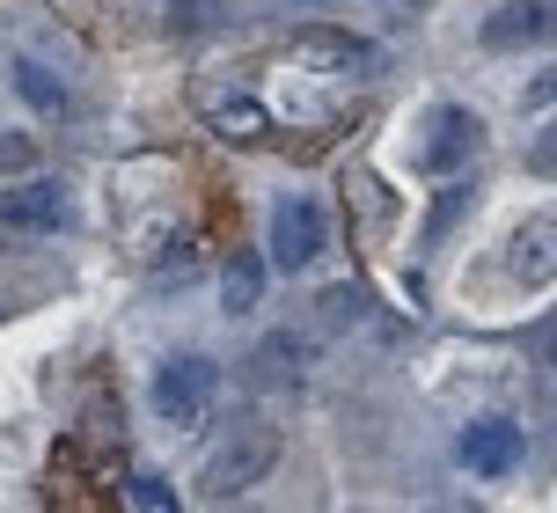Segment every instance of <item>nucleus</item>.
Returning a JSON list of instances; mask_svg holds the SVG:
<instances>
[{
  "instance_id": "nucleus-1",
  "label": "nucleus",
  "mask_w": 557,
  "mask_h": 513,
  "mask_svg": "<svg viewBox=\"0 0 557 513\" xmlns=\"http://www.w3.org/2000/svg\"><path fill=\"white\" fill-rule=\"evenodd\" d=\"M272 462H278V433L272 426H243L206 455L198 491H206V499H243V491H257L264 477H272Z\"/></svg>"
},
{
  "instance_id": "nucleus-2",
  "label": "nucleus",
  "mask_w": 557,
  "mask_h": 513,
  "mask_svg": "<svg viewBox=\"0 0 557 513\" xmlns=\"http://www.w3.org/2000/svg\"><path fill=\"white\" fill-rule=\"evenodd\" d=\"M213 397H221V360L213 352H169L154 367V411L169 426H198L213 411Z\"/></svg>"
},
{
  "instance_id": "nucleus-3",
  "label": "nucleus",
  "mask_w": 557,
  "mask_h": 513,
  "mask_svg": "<svg viewBox=\"0 0 557 513\" xmlns=\"http://www.w3.org/2000/svg\"><path fill=\"white\" fill-rule=\"evenodd\" d=\"M476 37H484V52H535V45H557V0H499Z\"/></svg>"
},
{
  "instance_id": "nucleus-4",
  "label": "nucleus",
  "mask_w": 557,
  "mask_h": 513,
  "mask_svg": "<svg viewBox=\"0 0 557 513\" xmlns=\"http://www.w3.org/2000/svg\"><path fill=\"white\" fill-rule=\"evenodd\" d=\"M315 250H323V205L301 199V191H286V199L272 205V264L278 272H308Z\"/></svg>"
},
{
  "instance_id": "nucleus-5",
  "label": "nucleus",
  "mask_w": 557,
  "mask_h": 513,
  "mask_svg": "<svg viewBox=\"0 0 557 513\" xmlns=\"http://www.w3.org/2000/svg\"><path fill=\"white\" fill-rule=\"evenodd\" d=\"M476 147H484V125H476L462 103H447V111H433V125H425L418 162H425V176H462L476 162Z\"/></svg>"
},
{
  "instance_id": "nucleus-6",
  "label": "nucleus",
  "mask_w": 557,
  "mask_h": 513,
  "mask_svg": "<svg viewBox=\"0 0 557 513\" xmlns=\"http://www.w3.org/2000/svg\"><path fill=\"white\" fill-rule=\"evenodd\" d=\"M0 228H23V235H59L66 228V191L52 176H29L15 191H0Z\"/></svg>"
},
{
  "instance_id": "nucleus-7",
  "label": "nucleus",
  "mask_w": 557,
  "mask_h": 513,
  "mask_svg": "<svg viewBox=\"0 0 557 513\" xmlns=\"http://www.w3.org/2000/svg\"><path fill=\"white\" fill-rule=\"evenodd\" d=\"M506 272L521 286H550L557 279V213H529L506 235Z\"/></svg>"
},
{
  "instance_id": "nucleus-8",
  "label": "nucleus",
  "mask_w": 557,
  "mask_h": 513,
  "mask_svg": "<svg viewBox=\"0 0 557 513\" xmlns=\"http://www.w3.org/2000/svg\"><path fill=\"white\" fill-rule=\"evenodd\" d=\"M521 426L513 418H476L470 433H462V470H476V477H506V470H521Z\"/></svg>"
},
{
  "instance_id": "nucleus-9",
  "label": "nucleus",
  "mask_w": 557,
  "mask_h": 513,
  "mask_svg": "<svg viewBox=\"0 0 557 513\" xmlns=\"http://www.w3.org/2000/svg\"><path fill=\"white\" fill-rule=\"evenodd\" d=\"M301 367H308V352H301V338H294V330H272V338L257 345V360H250L257 389H294V381H301Z\"/></svg>"
},
{
  "instance_id": "nucleus-10",
  "label": "nucleus",
  "mask_w": 557,
  "mask_h": 513,
  "mask_svg": "<svg viewBox=\"0 0 557 513\" xmlns=\"http://www.w3.org/2000/svg\"><path fill=\"white\" fill-rule=\"evenodd\" d=\"M345 205H352V221H360V235H389V221H396V199L374 184L367 170H352L345 176Z\"/></svg>"
},
{
  "instance_id": "nucleus-11",
  "label": "nucleus",
  "mask_w": 557,
  "mask_h": 513,
  "mask_svg": "<svg viewBox=\"0 0 557 513\" xmlns=\"http://www.w3.org/2000/svg\"><path fill=\"white\" fill-rule=\"evenodd\" d=\"M264 125H272V111L257 103V96H227V103H213V133L235 147H257L264 140Z\"/></svg>"
},
{
  "instance_id": "nucleus-12",
  "label": "nucleus",
  "mask_w": 557,
  "mask_h": 513,
  "mask_svg": "<svg viewBox=\"0 0 557 513\" xmlns=\"http://www.w3.org/2000/svg\"><path fill=\"white\" fill-rule=\"evenodd\" d=\"M257 293H264V256H257V250H235V256H227V272H221V301H227V315H250V309H257Z\"/></svg>"
},
{
  "instance_id": "nucleus-13",
  "label": "nucleus",
  "mask_w": 557,
  "mask_h": 513,
  "mask_svg": "<svg viewBox=\"0 0 557 513\" xmlns=\"http://www.w3.org/2000/svg\"><path fill=\"white\" fill-rule=\"evenodd\" d=\"M15 88H23V103H29V111H45V117L66 111V82H59L45 59H15Z\"/></svg>"
},
{
  "instance_id": "nucleus-14",
  "label": "nucleus",
  "mask_w": 557,
  "mask_h": 513,
  "mask_svg": "<svg viewBox=\"0 0 557 513\" xmlns=\"http://www.w3.org/2000/svg\"><path fill=\"white\" fill-rule=\"evenodd\" d=\"M235 15V0H169V29L176 37H198V29H221Z\"/></svg>"
},
{
  "instance_id": "nucleus-15",
  "label": "nucleus",
  "mask_w": 557,
  "mask_h": 513,
  "mask_svg": "<svg viewBox=\"0 0 557 513\" xmlns=\"http://www.w3.org/2000/svg\"><path fill=\"white\" fill-rule=\"evenodd\" d=\"M301 52H308V59H323V66H360L367 45H360V37H345V29H308Z\"/></svg>"
},
{
  "instance_id": "nucleus-16",
  "label": "nucleus",
  "mask_w": 557,
  "mask_h": 513,
  "mask_svg": "<svg viewBox=\"0 0 557 513\" xmlns=\"http://www.w3.org/2000/svg\"><path fill=\"white\" fill-rule=\"evenodd\" d=\"M529 176H557V125H543L529 140Z\"/></svg>"
},
{
  "instance_id": "nucleus-17",
  "label": "nucleus",
  "mask_w": 557,
  "mask_h": 513,
  "mask_svg": "<svg viewBox=\"0 0 557 513\" xmlns=\"http://www.w3.org/2000/svg\"><path fill=\"white\" fill-rule=\"evenodd\" d=\"M133 506L139 513H176V506H169V491L154 485V477H133Z\"/></svg>"
},
{
  "instance_id": "nucleus-18",
  "label": "nucleus",
  "mask_w": 557,
  "mask_h": 513,
  "mask_svg": "<svg viewBox=\"0 0 557 513\" xmlns=\"http://www.w3.org/2000/svg\"><path fill=\"white\" fill-rule=\"evenodd\" d=\"M535 352H543V367H557V315L543 323V338H535Z\"/></svg>"
},
{
  "instance_id": "nucleus-19",
  "label": "nucleus",
  "mask_w": 557,
  "mask_h": 513,
  "mask_svg": "<svg viewBox=\"0 0 557 513\" xmlns=\"http://www.w3.org/2000/svg\"><path fill=\"white\" fill-rule=\"evenodd\" d=\"M529 103H557V74H543V82L529 88Z\"/></svg>"
},
{
  "instance_id": "nucleus-20",
  "label": "nucleus",
  "mask_w": 557,
  "mask_h": 513,
  "mask_svg": "<svg viewBox=\"0 0 557 513\" xmlns=\"http://www.w3.org/2000/svg\"><path fill=\"white\" fill-rule=\"evenodd\" d=\"M396 8H418V0H396Z\"/></svg>"
}]
</instances>
